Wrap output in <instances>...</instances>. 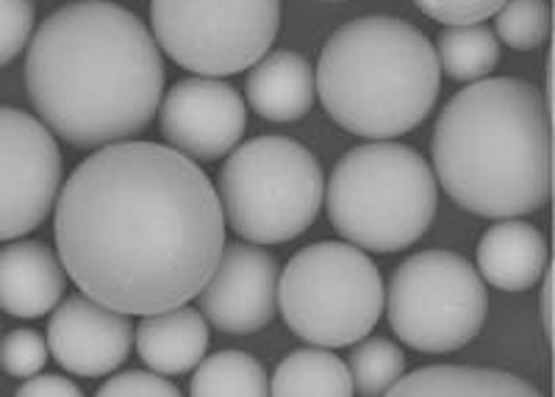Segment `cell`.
Here are the masks:
<instances>
[{
  "label": "cell",
  "mask_w": 555,
  "mask_h": 397,
  "mask_svg": "<svg viewBox=\"0 0 555 397\" xmlns=\"http://www.w3.org/2000/svg\"><path fill=\"white\" fill-rule=\"evenodd\" d=\"M64 272L122 315L195 300L225 251V212L195 158L156 142L103 145L56 197Z\"/></svg>",
  "instance_id": "cell-1"
},
{
  "label": "cell",
  "mask_w": 555,
  "mask_h": 397,
  "mask_svg": "<svg viewBox=\"0 0 555 397\" xmlns=\"http://www.w3.org/2000/svg\"><path fill=\"white\" fill-rule=\"evenodd\" d=\"M391 397H537L539 389L519 375L483 367L434 364L400 375Z\"/></svg>",
  "instance_id": "cell-18"
},
{
  "label": "cell",
  "mask_w": 555,
  "mask_h": 397,
  "mask_svg": "<svg viewBox=\"0 0 555 397\" xmlns=\"http://www.w3.org/2000/svg\"><path fill=\"white\" fill-rule=\"evenodd\" d=\"M26 89L44 126L67 145L103 148L151 126L165 64L137 14L78 0L53 12L28 42Z\"/></svg>",
  "instance_id": "cell-2"
},
{
  "label": "cell",
  "mask_w": 555,
  "mask_h": 397,
  "mask_svg": "<svg viewBox=\"0 0 555 397\" xmlns=\"http://www.w3.org/2000/svg\"><path fill=\"white\" fill-rule=\"evenodd\" d=\"M190 392L195 397L267 395L270 379L256 356L242 350H220L215 356H203L192 375Z\"/></svg>",
  "instance_id": "cell-20"
},
{
  "label": "cell",
  "mask_w": 555,
  "mask_h": 397,
  "mask_svg": "<svg viewBox=\"0 0 555 397\" xmlns=\"http://www.w3.org/2000/svg\"><path fill=\"white\" fill-rule=\"evenodd\" d=\"M391 331L414 350L450 354L480 334L489 311L480 272L450 251L414 253L386 290Z\"/></svg>",
  "instance_id": "cell-8"
},
{
  "label": "cell",
  "mask_w": 555,
  "mask_h": 397,
  "mask_svg": "<svg viewBox=\"0 0 555 397\" xmlns=\"http://www.w3.org/2000/svg\"><path fill=\"white\" fill-rule=\"evenodd\" d=\"M62 259L42 242L20 240L0 251V309L20 320L53 311L64 295Z\"/></svg>",
  "instance_id": "cell-14"
},
{
  "label": "cell",
  "mask_w": 555,
  "mask_h": 397,
  "mask_svg": "<svg viewBox=\"0 0 555 397\" xmlns=\"http://www.w3.org/2000/svg\"><path fill=\"white\" fill-rule=\"evenodd\" d=\"M98 395H117V397H176L181 395L176 384L170 379H165L162 372L156 370H128L120 372V375H112L106 384L98 389Z\"/></svg>",
  "instance_id": "cell-27"
},
{
  "label": "cell",
  "mask_w": 555,
  "mask_h": 397,
  "mask_svg": "<svg viewBox=\"0 0 555 397\" xmlns=\"http://www.w3.org/2000/svg\"><path fill=\"white\" fill-rule=\"evenodd\" d=\"M153 39L197 76H236L267 56L281 0H151Z\"/></svg>",
  "instance_id": "cell-9"
},
{
  "label": "cell",
  "mask_w": 555,
  "mask_h": 397,
  "mask_svg": "<svg viewBox=\"0 0 555 397\" xmlns=\"http://www.w3.org/2000/svg\"><path fill=\"white\" fill-rule=\"evenodd\" d=\"M414 3L436 23L469 26V23H483L486 17L498 14L505 0H414Z\"/></svg>",
  "instance_id": "cell-26"
},
{
  "label": "cell",
  "mask_w": 555,
  "mask_h": 397,
  "mask_svg": "<svg viewBox=\"0 0 555 397\" xmlns=\"http://www.w3.org/2000/svg\"><path fill=\"white\" fill-rule=\"evenodd\" d=\"M139 359L162 375L192 372L208 350V325L186 303L176 309L145 315L133 331Z\"/></svg>",
  "instance_id": "cell-17"
},
{
  "label": "cell",
  "mask_w": 555,
  "mask_h": 397,
  "mask_svg": "<svg viewBox=\"0 0 555 397\" xmlns=\"http://www.w3.org/2000/svg\"><path fill=\"white\" fill-rule=\"evenodd\" d=\"M434 51L439 59V67L453 81H480L500 62L498 37L480 23L448 26L436 39Z\"/></svg>",
  "instance_id": "cell-21"
},
{
  "label": "cell",
  "mask_w": 555,
  "mask_h": 397,
  "mask_svg": "<svg viewBox=\"0 0 555 397\" xmlns=\"http://www.w3.org/2000/svg\"><path fill=\"white\" fill-rule=\"evenodd\" d=\"M314 84L336 126L366 139H395L434 112L442 67L420 28L370 14L336 28L322 44Z\"/></svg>",
  "instance_id": "cell-4"
},
{
  "label": "cell",
  "mask_w": 555,
  "mask_h": 397,
  "mask_svg": "<svg viewBox=\"0 0 555 397\" xmlns=\"http://www.w3.org/2000/svg\"><path fill=\"white\" fill-rule=\"evenodd\" d=\"M44 340L59 367L81 379H103L131 354L133 325L122 311L73 295L56 306Z\"/></svg>",
  "instance_id": "cell-13"
},
{
  "label": "cell",
  "mask_w": 555,
  "mask_h": 397,
  "mask_svg": "<svg viewBox=\"0 0 555 397\" xmlns=\"http://www.w3.org/2000/svg\"><path fill=\"white\" fill-rule=\"evenodd\" d=\"M225 222L253 245H281L311 228L325 197L314 153L289 137L234 148L217 181Z\"/></svg>",
  "instance_id": "cell-6"
},
{
  "label": "cell",
  "mask_w": 555,
  "mask_h": 397,
  "mask_svg": "<svg viewBox=\"0 0 555 397\" xmlns=\"http://www.w3.org/2000/svg\"><path fill=\"white\" fill-rule=\"evenodd\" d=\"M434 176L469 215L508 220L550 201V106L522 78H480L444 106L430 139Z\"/></svg>",
  "instance_id": "cell-3"
},
{
  "label": "cell",
  "mask_w": 555,
  "mask_h": 397,
  "mask_svg": "<svg viewBox=\"0 0 555 397\" xmlns=\"http://www.w3.org/2000/svg\"><path fill=\"white\" fill-rule=\"evenodd\" d=\"M245 92L253 112L264 120L295 123L314 106V69L295 51L267 53L247 73Z\"/></svg>",
  "instance_id": "cell-16"
},
{
  "label": "cell",
  "mask_w": 555,
  "mask_h": 397,
  "mask_svg": "<svg viewBox=\"0 0 555 397\" xmlns=\"http://www.w3.org/2000/svg\"><path fill=\"white\" fill-rule=\"evenodd\" d=\"M272 395L347 397L353 395L350 367L325 347H304L286 356L270 379Z\"/></svg>",
  "instance_id": "cell-19"
},
{
  "label": "cell",
  "mask_w": 555,
  "mask_h": 397,
  "mask_svg": "<svg viewBox=\"0 0 555 397\" xmlns=\"http://www.w3.org/2000/svg\"><path fill=\"white\" fill-rule=\"evenodd\" d=\"M547 270V242L530 222L508 217L494 222L478 242V272L503 292H525Z\"/></svg>",
  "instance_id": "cell-15"
},
{
  "label": "cell",
  "mask_w": 555,
  "mask_h": 397,
  "mask_svg": "<svg viewBox=\"0 0 555 397\" xmlns=\"http://www.w3.org/2000/svg\"><path fill=\"white\" fill-rule=\"evenodd\" d=\"M48 356H51L48 340L39 331L17 329L9 331L0 340V367L20 381H26L31 375H37V372H42L44 364H48Z\"/></svg>",
  "instance_id": "cell-24"
},
{
  "label": "cell",
  "mask_w": 555,
  "mask_h": 397,
  "mask_svg": "<svg viewBox=\"0 0 555 397\" xmlns=\"http://www.w3.org/2000/svg\"><path fill=\"white\" fill-rule=\"evenodd\" d=\"M158 126L183 156L217 162L245 137L247 108L240 92L220 78H183L158 103Z\"/></svg>",
  "instance_id": "cell-11"
},
{
  "label": "cell",
  "mask_w": 555,
  "mask_h": 397,
  "mask_svg": "<svg viewBox=\"0 0 555 397\" xmlns=\"http://www.w3.org/2000/svg\"><path fill=\"white\" fill-rule=\"evenodd\" d=\"M325 206L350 245L398 253L423 240L439 206L430 165L414 148L375 139L336 162L325 187Z\"/></svg>",
  "instance_id": "cell-5"
},
{
  "label": "cell",
  "mask_w": 555,
  "mask_h": 397,
  "mask_svg": "<svg viewBox=\"0 0 555 397\" xmlns=\"http://www.w3.org/2000/svg\"><path fill=\"white\" fill-rule=\"evenodd\" d=\"M62 178L51 128L23 108L0 106V242L20 240L48 220Z\"/></svg>",
  "instance_id": "cell-10"
},
{
  "label": "cell",
  "mask_w": 555,
  "mask_h": 397,
  "mask_svg": "<svg viewBox=\"0 0 555 397\" xmlns=\"http://www.w3.org/2000/svg\"><path fill=\"white\" fill-rule=\"evenodd\" d=\"M384 300L375 261L345 242H314L278 276V311L292 334L317 347H347L373 334Z\"/></svg>",
  "instance_id": "cell-7"
},
{
  "label": "cell",
  "mask_w": 555,
  "mask_h": 397,
  "mask_svg": "<svg viewBox=\"0 0 555 397\" xmlns=\"http://www.w3.org/2000/svg\"><path fill=\"white\" fill-rule=\"evenodd\" d=\"M328 3H331V0H328ZM334 3H336V0H334Z\"/></svg>",
  "instance_id": "cell-30"
},
{
  "label": "cell",
  "mask_w": 555,
  "mask_h": 397,
  "mask_svg": "<svg viewBox=\"0 0 555 397\" xmlns=\"http://www.w3.org/2000/svg\"><path fill=\"white\" fill-rule=\"evenodd\" d=\"M350 375H353V389L359 395H386L398 379L405 372V356L398 345L384 336H373L350 354Z\"/></svg>",
  "instance_id": "cell-22"
},
{
  "label": "cell",
  "mask_w": 555,
  "mask_h": 397,
  "mask_svg": "<svg viewBox=\"0 0 555 397\" xmlns=\"http://www.w3.org/2000/svg\"><path fill=\"white\" fill-rule=\"evenodd\" d=\"M494 26L498 37L514 51H537L550 34L547 0H505Z\"/></svg>",
  "instance_id": "cell-23"
},
{
  "label": "cell",
  "mask_w": 555,
  "mask_h": 397,
  "mask_svg": "<svg viewBox=\"0 0 555 397\" xmlns=\"http://www.w3.org/2000/svg\"><path fill=\"white\" fill-rule=\"evenodd\" d=\"M17 395L26 397H67V395H81L76 384L64 375H53V372H37L31 379H26L17 386Z\"/></svg>",
  "instance_id": "cell-28"
},
{
  "label": "cell",
  "mask_w": 555,
  "mask_h": 397,
  "mask_svg": "<svg viewBox=\"0 0 555 397\" xmlns=\"http://www.w3.org/2000/svg\"><path fill=\"white\" fill-rule=\"evenodd\" d=\"M542 281V325L544 334L550 336L553 331V309H550V297H553V278H550V270H544V276L539 278Z\"/></svg>",
  "instance_id": "cell-29"
},
{
  "label": "cell",
  "mask_w": 555,
  "mask_h": 397,
  "mask_svg": "<svg viewBox=\"0 0 555 397\" xmlns=\"http://www.w3.org/2000/svg\"><path fill=\"white\" fill-rule=\"evenodd\" d=\"M34 0H0V67L23 53L34 31Z\"/></svg>",
  "instance_id": "cell-25"
},
{
  "label": "cell",
  "mask_w": 555,
  "mask_h": 397,
  "mask_svg": "<svg viewBox=\"0 0 555 397\" xmlns=\"http://www.w3.org/2000/svg\"><path fill=\"white\" fill-rule=\"evenodd\" d=\"M201 311L222 334L245 336L270 325L278 311V261L259 245H228L197 295Z\"/></svg>",
  "instance_id": "cell-12"
}]
</instances>
